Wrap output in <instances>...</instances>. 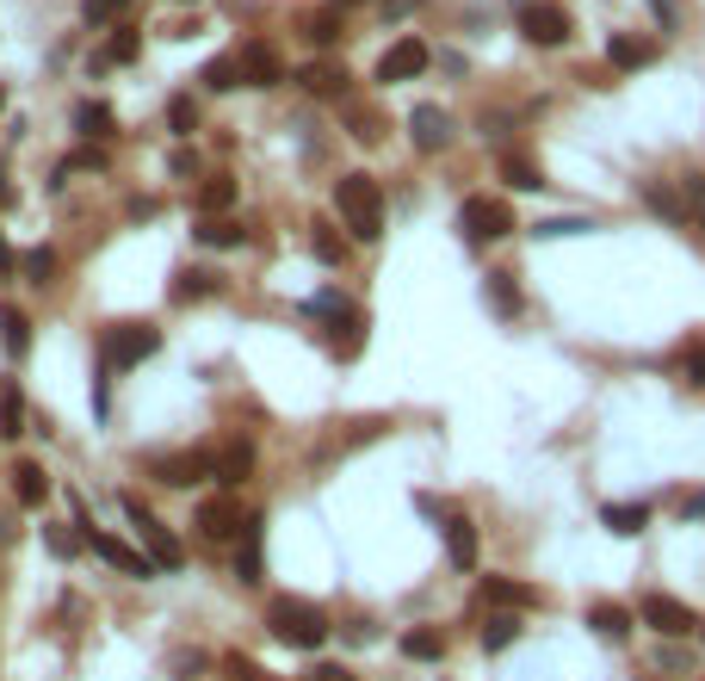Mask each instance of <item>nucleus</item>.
I'll use <instances>...</instances> for the list:
<instances>
[{
    "label": "nucleus",
    "mask_w": 705,
    "mask_h": 681,
    "mask_svg": "<svg viewBox=\"0 0 705 681\" xmlns=\"http://www.w3.org/2000/svg\"><path fill=\"white\" fill-rule=\"evenodd\" d=\"M334 211L353 230V242H377L384 236V187L372 174H341L334 180Z\"/></svg>",
    "instance_id": "nucleus-1"
},
{
    "label": "nucleus",
    "mask_w": 705,
    "mask_h": 681,
    "mask_svg": "<svg viewBox=\"0 0 705 681\" xmlns=\"http://www.w3.org/2000/svg\"><path fill=\"white\" fill-rule=\"evenodd\" d=\"M267 626H273V638L291 645V650H322L329 645V619H322V607L291 602V595H279V602L267 607Z\"/></svg>",
    "instance_id": "nucleus-2"
},
{
    "label": "nucleus",
    "mask_w": 705,
    "mask_h": 681,
    "mask_svg": "<svg viewBox=\"0 0 705 681\" xmlns=\"http://www.w3.org/2000/svg\"><path fill=\"white\" fill-rule=\"evenodd\" d=\"M156 348H161L156 322H111L106 341H99V365H106V372H130V365H142Z\"/></svg>",
    "instance_id": "nucleus-3"
},
{
    "label": "nucleus",
    "mask_w": 705,
    "mask_h": 681,
    "mask_svg": "<svg viewBox=\"0 0 705 681\" xmlns=\"http://www.w3.org/2000/svg\"><path fill=\"white\" fill-rule=\"evenodd\" d=\"M458 230H464L470 248H489V242L514 236L520 223H514V211H508L502 199H464V205H458Z\"/></svg>",
    "instance_id": "nucleus-4"
},
{
    "label": "nucleus",
    "mask_w": 705,
    "mask_h": 681,
    "mask_svg": "<svg viewBox=\"0 0 705 681\" xmlns=\"http://www.w3.org/2000/svg\"><path fill=\"white\" fill-rule=\"evenodd\" d=\"M125 514H130V526H137V539H142V552H149V564L156 571H180L186 564V552H180V539L168 533V526L149 514V508L137 502V496H125Z\"/></svg>",
    "instance_id": "nucleus-5"
},
{
    "label": "nucleus",
    "mask_w": 705,
    "mask_h": 681,
    "mask_svg": "<svg viewBox=\"0 0 705 681\" xmlns=\"http://www.w3.org/2000/svg\"><path fill=\"white\" fill-rule=\"evenodd\" d=\"M520 32H526V44L557 50V44H569V13L557 0H526V7H520Z\"/></svg>",
    "instance_id": "nucleus-6"
},
{
    "label": "nucleus",
    "mask_w": 705,
    "mask_h": 681,
    "mask_svg": "<svg viewBox=\"0 0 705 681\" xmlns=\"http://www.w3.org/2000/svg\"><path fill=\"white\" fill-rule=\"evenodd\" d=\"M643 626H656L662 638H687L693 626H705V619L693 614L687 602H674V595H650V602H643Z\"/></svg>",
    "instance_id": "nucleus-7"
},
{
    "label": "nucleus",
    "mask_w": 705,
    "mask_h": 681,
    "mask_svg": "<svg viewBox=\"0 0 705 681\" xmlns=\"http://www.w3.org/2000/svg\"><path fill=\"white\" fill-rule=\"evenodd\" d=\"M427 63H434V56H427L421 38H396V44L377 56V81H415Z\"/></svg>",
    "instance_id": "nucleus-8"
},
{
    "label": "nucleus",
    "mask_w": 705,
    "mask_h": 681,
    "mask_svg": "<svg viewBox=\"0 0 705 681\" xmlns=\"http://www.w3.org/2000/svg\"><path fill=\"white\" fill-rule=\"evenodd\" d=\"M408 137H415V149L439 156V149L452 143V111H446V106H415V111H408Z\"/></svg>",
    "instance_id": "nucleus-9"
},
{
    "label": "nucleus",
    "mask_w": 705,
    "mask_h": 681,
    "mask_svg": "<svg viewBox=\"0 0 705 681\" xmlns=\"http://www.w3.org/2000/svg\"><path fill=\"white\" fill-rule=\"evenodd\" d=\"M192 526H199V539H211V545H223V539L242 533V508L229 502V496H211V502H199V514H192Z\"/></svg>",
    "instance_id": "nucleus-10"
},
{
    "label": "nucleus",
    "mask_w": 705,
    "mask_h": 681,
    "mask_svg": "<svg viewBox=\"0 0 705 681\" xmlns=\"http://www.w3.org/2000/svg\"><path fill=\"white\" fill-rule=\"evenodd\" d=\"M439 533H446L452 571H477V526H470V514H439Z\"/></svg>",
    "instance_id": "nucleus-11"
},
{
    "label": "nucleus",
    "mask_w": 705,
    "mask_h": 681,
    "mask_svg": "<svg viewBox=\"0 0 705 681\" xmlns=\"http://www.w3.org/2000/svg\"><path fill=\"white\" fill-rule=\"evenodd\" d=\"M235 576L260 583L267 576V521H242V552H235Z\"/></svg>",
    "instance_id": "nucleus-12"
},
{
    "label": "nucleus",
    "mask_w": 705,
    "mask_h": 681,
    "mask_svg": "<svg viewBox=\"0 0 705 681\" xmlns=\"http://www.w3.org/2000/svg\"><path fill=\"white\" fill-rule=\"evenodd\" d=\"M87 545H94V557H106L111 571H125V576H156V564L142 552H130L125 539H111V533H87Z\"/></svg>",
    "instance_id": "nucleus-13"
},
{
    "label": "nucleus",
    "mask_w": 705,
    "mask_h": 681,
    "mask_svg": "<svg viewBox=\"0 0 705 681\" xmlns=\"http://www.w3.org/2000/svg\"><path fill=\"white\" fill-rule=\"evenodd\" d=\"M483 602L489 607H508V614H526V607H538V588L533 583H514V576H483Z\"/></svg>",
    "instance_id": "nucleus-14"
},
{
    "label": "nucleus",
    "mask_w": 705,
    "mask_h": 681,
    "mask_svg": "<svg viewBox=\"0 0 705 681\" xmlns=\"http://www.w3.org/2000/svg\"><path fill=\"white\" fill-rule=\"evenodd\" d=\"M242 81H248V87H279V81H285L279 50H273V44H248V50H242Z\"/></svg>",
    "instance_id": "nucleus-15"
},
{
    "label": "nucleus",
    "mask_w": 705,
    "mask_h": 681,
    "mask_svg": "<svg viewBox=\"0 0 705 681\" xmlns=\"http://www.w3.org/2000/svg\"><path fill=\"white\" fill-rule=\"evenodd\" d=\"M156 477L168 490H186V483L211 477V459H204V453H168V459H156Z\"/></svg>",
    "instance_id": "nucleus-16"
},
{
    "label": "nucleus",
    "mask_w": 705,
    "mask_h": 681,
    "mask_svg": "<svg viewBox=\"0 0 705 681\" xmlns=\"http://www.w3.org/2000/svg\"><path fill=\"white\" fill-rule=\"evenodd\" d=\"M607 63H612V68H626V75H638V68L656 63V44H650V38H626V32H612V38H607Z\"/></svg>",
    "instance_id": "nucleus-17"
},
{
    "label": "nucleus",
    "mask_w": 705,
    "mask_h": 681,
    "mask_svg": "<svg viewBox=\"0 0 705 681\" xmlns=\"http://www.w3.org/2000/svg\"><path fill=\"white\" fill-rule=\"evenodd\" d=\"M248 471H254V446H248V440H229V446L217 453V459H211V477H217L223 490L248 483Z\"/></svg>",
    "instance_id": "nucleus-18"
},
{
    "label": "nucleus",
    "mask_w": 705,
    "mask_h": 681,
    "mask_svg": "<svg viewBox=\"0 0 705 681\" xmlns=\"http://www.w3.org/2000/svg\"><path fill=\"white\" fill-rule=\"evenodd\" d=\"M600 526L619 539H638L643 526H650V502H607L600 508Z\"/></svg>",
    "instance_id": "nucleus-19"
},
{
    "label": "nucleus",
    "mask_w": 705,
    "mask_h": 681,
    "mask_svg": "<svg viewBox=\"0 0 705 681\" xmlns=\"http://www.w3.org/2000/svg\"><path fill=\"white\" fill-rule=\"evenodd\" d=\"M403 657H408V663H439V657H446V632H439V626H408V632H403Z\"/></svg>",
    "instance_id": "nucleus-20"
},
{
    "label": "nucleus",
    "mask_w": 705,
    "mask_h": 681,
    "mask_svg": "<svg viewBox=\"0 0 705 681\" xmlns=\"http://www.w3.org/2000/svg\"><path fill=\"white\" fill-rule=\"evenodd\" d=\"M13 496H19L25 508H44L50 477H44V465H38V459H19V465H13Z\"/></svg>",
    "instance_id": "nucleus-21"
},
{
    "label": "nucleus",
    "mask_w": 705,
    "mask_h": 681,
    "mask_svg": "<svg viewBox=\"0 0 705 681\" xmlns=\"http://www.w3.org/2000/svg\"><path fill=\"white\" fill-rule=\"evenodd\" d=\"M298 81L310 87L316 99H346V68H341V63H310Z\"/></svg>",
    "instance_id": "nucleus-22"
},
{
    "label": "nucleus",
    "mask_w": 705,
    "mask_h": 681,
    "mask_svg": "<svg viewBox=\"0 0 705 681\" xmlns=\"http://www.w3.org/2000/svg\"><path fill=\"white\" fill-rule=\"evenodd\" d=\"M137 50H142V32H130V25H118V32L106 38V50L94 56V68H125L137 63Z\"/></svg>",
    "instance_id": "nucleus-23"
},
{
    "label": "nucleus",
    "mask_w": 705,
    "mask_h": 681,
    "mask_svg": "<svg viewBox=\"0 0 705 681\" xmlns=\"http://www.w3.org/2000/svg\"><path fill=\"white\" fill-rule=\"evenodd\" d=\"M329 348L341 353V360H353V353L365 348V317H360V310H341V317H334V334H329Z\"/></svg>",
    "instance_id": "nucleus-24"
},
{
    "label": "nucleus",
    "mask_w": 705,
    "mask_h": 681,
    "mask_svg": "<svg viewBox=\"0 0 705 681\" xmlns=\"http://www.w3.org/2000/svg\"><path fill=\"white\" fill-rule=\"evenodd\" d=\"M638 199H643L650 211H656V217H669V223H681V230H687V205H681V192L656 187V180H643V187H638Z\"/></svg>",
    "instance_id": "nucleus-25"
},
{
    "label": "nucleus",
    "mask_w": 705,
    "mask_h": 681,
    "mask_svg": "<svg viewBox=\"0 0 705 681\" xmlns=\"http://www.w3.org/2000/svg\"><path fill=\"white\" fill-rule=\"evenodd\" d=\"M483 298H489V310H495V317H508V322L520 317V286H514V273H489Z\"/></svg>",
    "instance_id": "nucleus-26"
},
{
    "label": "nucleus",
    "mask_w": 705,
    "mask_h": 681,
    "mask_svg": "<svg viewBox=\"0 0 705 681\" xmlns=\"http://www.w3.org/2000/svg\"><path fill=\"white\" fill-rule=\"evenodd\" d=\"M25 434V396H19V384L7 379L0 384V440H19Z\"/></svg>",
    "instance_id": "nucleus-27"
},
{
    "label": "nucleus",
    "mask_w": 705,
    "mask_h": 681,
    "mask_svg": "<svg viewBox=\"0 0 705 681\" xmlns=\"http://www.w3.org/2000/svg\"><path fill=\"white\" fill-rule=\"evenodd\" d=\"M502 180L514 192H545V174H538V161H526V156H514V149H508L502 156Z\"/></svg>",
    "instance_id": "nucleus-28"
},
{
    "label": "nucleus",
    "mask_w": 705,
    "mask_h": 681,
    "mask_svg": "<svg viewBox=\"0 0 705 681\" xmlns=\"http://www.w3.org/2000/svg\"><path fill=\"white\" fill-rule=\"evenodd\" d=\"M111 125H118V118H111V106H99V99H81L75 106V130L87 143H94V137H111Z\"/></svg>",
    "instance_id": "nucleus-29"
},
{
    "label": "nucleus",
    "mask_w": 705,
    "mask_h": 681,
    "mask_svg": "<svg viewBox=\"0 0 705 681\" xmlns=\"http://www.w3.org/2000/svg\"><path fill=\"white\" fill-rule=\"evenodd\" d=\"M588 626H595L600 638H612V645H619V638L631 632V614L619 602H600V607H588Z\"/></svg>",
    "instance_id": "nucleus-30"
},
{
    "label": "nucleus",
    "mask_w": 705,
    "mask_h": 681,
    "mask_svg": "<svg viewBox=\"0 0 705 681\" xmlns=\"http://www.w3.org/2000/svg\"><path fill=\"white\" fill-rule=\"evenodd\" d=\"M229 205H235V180L229 174H211L199 187V211H204V217H223Z\"/></svg>",
    "instance_id": "nucleus-31"
},
{
    "label": "nucleus",
    "mask_w": 705,
    "mask_h": 681,
    "mask_svg": "<svg viewBox=\"0 0 705 681\" xmlns=\"http://www.w3.org/2000/svg\"><path fill=\"white\" fill-rule=\"evenodd\" d=\"M211 291H217V273H199V267H180V273H173V304L211 298Z\"/></svg>",
    "instance_id": "nucleus-32"
},
{
    "label": "nucleus",
    "mask_w": 705,
    "mask_h": 681,
    "mask_svg": "<svg viewBox=\"0 0 705 681\" xmlns=\"http://www.w3.org/2000/svg\"><path fill=\"white\" fill-rule=\"evenodd\" d=\"M520 638V614H508V607H495V614L483 619V650H508Z\"/></svg>",
    "instance_id": "nucleus-33"
},
{
    "label": "nucleus",
    "mask_w": 705,
    "mask_h": 681,
    "mask_svg": "<svg viewBox=\"0 0 705 681\" xmlns=\"http://www.w3.org/2000/svg\"><path fill=\"white\" fill-rule=\"evenodd\" d=\"M199 81L211 87V94H229V87H242V56H211Z\"/></svg>",
    "instance_id": "nucleus-34"
},
{
    "label": "nucleus",
    "mask_w": 705,
    "mask_h": 681,
    "mask_svg": "<svg viewBox=\"0 0 705 681\" xmlns=\"http://www.w3.org/2000/svg\"><path fill=\"white\" fill-rule=\"evenodd\" d=\"M168 130L180 137V143H192V130H199V99H192V94H173L168 99Z\"/></svg>",
    "instance_id": "nucleus-35"
},
{
    "label": "nucleus",
    "mask_w": 705,
    "mask_h": 681,
    "mask_svg": "<svg viewBox=\"0 0 705 681\" xmlns=\"http://www.w3.org/2000/svg\"><path fill=\"white\" fill-rule=\"evenodd\" d=\"M310 248L322 267H346V236H334V223H316L310 230Z\"/></svg>",
    "instance_id": "nucleus-36"
},
{
    "label": "nucleus",
    "mask_w": 705,
    "mask_h": 681,
    "mask_svg": "<svg viewBox=\"0 0 705 681\" xmlns=\"http://www.w3.org/2000/svg\"><path fill=\"white\" fill-rule=\"evenodd\" d=\"M681 205H687V230L705 236V174H681Z\"/></svg>",
    "instance_id": "nucleus-37"
},
{
    "label": "nucleus",
    "mask_w": 705,
    "mask_h": 681,
    "mask_svg": "<svg viewBox=\"0 0 705 681\" xmlns=\"http://www.w3.org/2000/svg\"><path fill=\"white\" fill-rule=\"evenodd\" d=\"M0 341H7V353H25L32 348V317H25V310H0Z\"/></svg>",
    "instance_id": "nucleus-38"
},
{
    "label": "nucleus",
    "mask_w": 705,
    "mask_h": 681,
    "mask_svg": "<svg viewBox=\"0 0 705 681\" xmlns=\"http://www.w3.org/2000/svg\"><path fill=\"white\" fill-rule=\"evenodd\" d=\"M242 236H248V230L235 217H204L199 223V242H211V248H242Z\"/></svg>",
    "instance_id": "nucleus-39"
},
{
    "label": "nucleus",
    "mask_w": 705,
    "mask_h": 681,
    "mask_svg": "<svg viewBox=\"0 0 705 681\" xmlns=\"http://www.w3.org/2000/svg\"><path fill=\"white\" fill-rule=\"evenodd\" d=\"M44 545H50V552H56V557L68 564V557H81V552H87V533H75V526H50V533H44Z\"/></svg>",
    "instance_id": "nucleus-40"
},
{
    "label": "nucleus",
    "mask_w": 705,
    "mask_h": 681,
    "mask_svg": "<svg viewBox=\"0 0 705 681\" xmlns=\"http://www.w3.org/2000/svg\"><path fill=\"white\" fill-rule=\"evenodd\" d=\"M137 0H81V19L87 25H111V19H125Z\"/></svg>",
    "instance_id": "nucleus-41"
},
{
    "label": "nucleus",
    "mask_w": 705,
    "mask_h": 681,
    "mask_svg": "<svg viewBox=\"0 0 705 681\" xmlns=\"http://www.w3.org/2000/svg\"><path fill=\"white\" fill-rule=\"evenodd\" d=\"M595 230V217H545V223H533V236H588Z\"/></svg>",
    "instance_id": "nucleus-42"
},
{
    "label": "nucleus",
    "mask_w": 705,
    "mask_h": 681,
    "mask_svg": "<svg viewBox=\"0 0 705 681\" xmlns=\"http://www.w3.org/2000/svg\"><path fill=\"white\" fill-rule=\"evenodd\" d=\"M19 267H25V279H32V286H44L50 273H56V248H32V254H19Z\"/></svg>",
    "instance_id": "nucleus-43"
},
{
    "label": "nucleus",
    "mask_w": 705,
    "mask_h": 681,
    "mask_svg": "<svg viewBox=\"0 0 705 681\" xmlns=\"http://www.w3.org/2000/svg\"><path fill=\"white\" fill-rule=\"evenodd\" d=\"M303 32H310V44L329 50L334 38H341V13H334V7H329V13H310V25H303Z\"/></svg>",
    "instance_id": "nucleus-44"
},
{
    "label": "nucleus",
    "mask_w": 705,
    "mask_h": 681,
    "mask_svg": "<svg viewBox=\"0 0 705 681\" xmlns=\"http://www.w3.org/2000/svg\"><path fill=\"white\" fill-rule=\"evenodd\" d=\"M87 168H106V149H94V143H87V149H75V156H68L63 168H56V180H68V174H87Z\"/></svg>",
    "instance_id": "nucleus-45"
},
{
    "label": "nucleus",
    "mask_w": 705,
    "mask_h": 681,
    "mask_svg": "<svg viewBox=\"0 0 705 681\" xmlns=\"http://www.w3.org/2000/svg\"><path fill=\"white\" fill-rule=\"evenodd\" d=\"M346 125H353V137H360V143H377V137H384V130H377V111H346Z\"/></svg>",
    "instance_id": "nucleus-46"
},
{
    "label": "nucleus",
    "mask_w": 705,
    "mask_h": 681,
    "mask_svg": "<svg viewBox=\"0 0 705 681\" xmlns=\"http://www.w3.org/2000/svg\"><path fill=\"white\" fill-rule=\"evenodd\" d=\"M168 174H173V180L199 174V156H192V149H173V156H168Z\"/></svg>",
    "instance_id": "nucleus-47"
},
{
    "label": "nucleus",
    "mask_w": 705,
    "mask_h": 681,
    "mask_svg": "<svg viewBox=\"0 0 705 681\" xmlns=\"http://www.w3.org/2000/svg\"><path fill=\"white\" fill-rule=\"evenodd\" d=\"M303 681H360V675H353V669H341V663H316Z\"/></svg>",
    "instance_id": "nucleus-48"
},
{
    "label": "nucleus",
    "mask_w": 705,
    "mask_h": 681,
    "mask_svg": "<svg viewBox=\"0 0 705 681\" xmlns=\"http://www.w3.org/2000/svg\"><path fill=\"white\" fill-rule=\"evenodd\" d=\"M229 675H235V681H267V669L248 663V657H229Z\"/></svg>",
    "instance_id": "nucleus-49"
},
{
    "label": "nucleus",
    "mask_w": 705,
    "mask_h": 681,
    "mask_svg": "<svg viewBox=\"0 0 705 681\" xmlns=\"http://www.w3.org/2000/svg\"><path fill=\"white\" fill-rule=\"evenodd\" d=\"M650 13L662 19V32H674V25H681V7H674V0H650Z\"/></svg>",
    "instance_id": "nucleus-50"
},
{
    "label": "nucleus",
    "mask_w": 705,
    "mask_h": 681,
    "mask_svg": "<svg viewBox=\"0 0 705 681\" xmlns=\"http://www.w3.org/2000/svg\"><path fill=\"white\" fill-rule=\"evenodd\" d=\"M687 384H693V391H705V348L687 353Z\"/></svg>",
    "instance_id": "nucleus-51"
},
{
    "label": "nucleus",
    "mask_w": 705,
    "mask_h": 681,
    "mask_svg": "<svg viewBox=\"0 0 705 681\" xmlns=\"http://www.w3.org/2000/svg\"><path fill=\"white\" fill-rule=\"evenodd\" d=\"M415 13V0H384V19H408Z\"/></svg>",
    "instance_id": "nucleus-52"
},
{
    "label": "nucleus",
    "mask_w": 705,
    "mask_h": 681,
    "mask_svg": "<svg viewBox=\"0 0 705 681\" xmlns=\"http://www.w3.org/2000/svg\"><path fill=\"white\" fill-rule=\"evenodd\" d=\"M681 514H687V521H699V514H705V496H681Z\"/></svg>",
    "instance_id": "nucleus-53"
},
{
    "label": "nucleus",
    "mask_w": 705,
    "mask_h": 681,
    "mask_svg": "<svg viewBox=\"0 0 705 681\" xmlns=\"http://www.w3.org/2000/svg\"><path fill=\"white\" fill-rule=\"evenodd\" d=\"M334 7H360V0H334Z\"/></svg>",
    "instance_id": "nucleus-54"
},
{
    "label": "nucleus",
    "mask_w": 705,
    "mask_h": 681,
    "mask_svg": "<svg viewBox=\"0 0 705 681\" xmlns=\"http://www.w3.org/2000/svg\"><path fill=\"white\" fill-rule=\"evenodd\" d=\"M0 106H7V87H0Z\"/></svg>",
    "instance_id": "nucleus-55"
},
{
    "label": "nucleus",
    "mask_w": 705,
    "mask_h": 681,
    "mask_svg": "<svg viewBox=\"0 0 705 681\" xmlns=\"http://www.w3.org/2000/svg\"><path fill=\"white\" fill-rule=\"evenodd\" d=\"M699 632H705V626H699Z\"/></svg>",
    "instance_id": "nucleus-56"
}]
</instances>
